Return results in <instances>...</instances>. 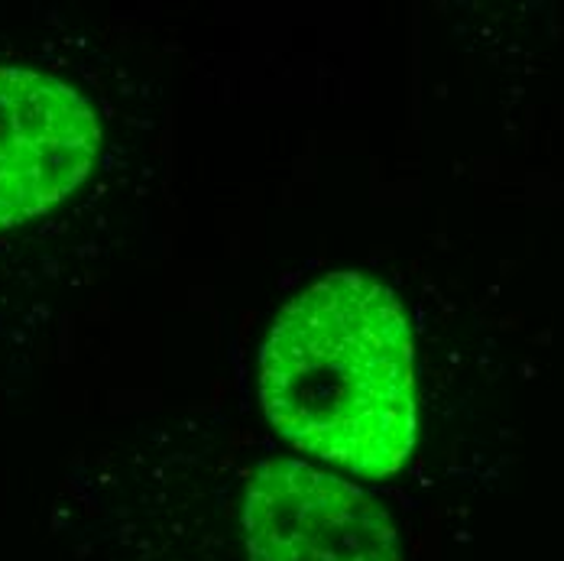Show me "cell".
Masks as SVG:
<instances>
[{
	"instance_id": "1",
	"label": "cell",
	"mask_w": 564,
	"mask_h": 561,
	"mask_svg": "<svg viewBox=\"0 0 564 561\" xmlns=\"http://www.w3.org/2000/svg\"><path fill=\"white\" fill-rule=\"evenodd\" d=\"M260 402L289 445L367 481L415 449L409 319L383 282L332 273L302 289L260 350Z\"/></svg>"
},
{
	"instance_id": "2",
	"label": "cell",
	"mask_w": 564,
	"mask_h": 561,
	"mask_svg": "<svg viewBox=\"0 0 564 561\" xmlns=\"http://www.w3.org/2000/svg\"><path fill=\"white\" fill-rule=\"evenodd\" d=\"M240 532L247 561H402L393 516L364 487L295 461L250 471Z\"/></svg>"
},
{
	"instance_id": "3",
	"label": "cell",
	"mask_w": 564,
	"mask_h": 561,
	"mask_svg": "<svg viewBox=\"0 0 564 561\" xmlns=\"http://www.w3.org/2000/svg\"><path fill=\"white\" fill-rule=\"evenodd\" d=\"M98 114L56 75L0 65V230L62 205L98 163Z\"/></svg>"
}]
</instances>
